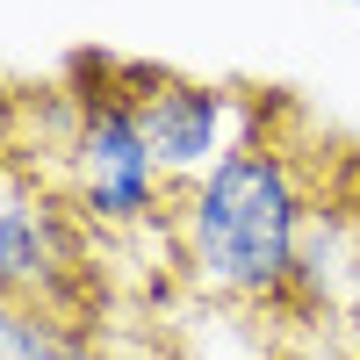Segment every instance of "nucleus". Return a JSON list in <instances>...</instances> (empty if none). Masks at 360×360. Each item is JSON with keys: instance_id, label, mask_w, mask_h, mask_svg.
I'll use <instances>...</instances> for the list:
<instances>
[{"instance_id": "obj_1", "label": "nucleus", "mask_w": 360, "mask_h": 360, "mask_svg": "<svg viewBox=\"0 0 360 360\" xmlns=\"http://www.w3.org/2000/svg\"><path fill=\"white\" fill-rule=\"evenodd\" d=\"M310 224V188L274 137H245L173 202L180 266L202 295L281 303L295 281V245Z\"/></svg>"}, {"instance_id": "obj_2", "label": "nucleus", "mask_w": 360, "mask_h": 360, "mask_svg": "<svg viewBox=\"0 0 360 360\" xmlns=\"http://www.w3.org/2000/svg\"><path fill=\"white\" fill-rule=\"evenodd\" d=\"M166 195V173L144 144V108L130 86H101L94 101L79 108V130H72V202L86 224H108V231H130L159 209Z\"/></svg>"}, {"instance_id": "obj_3", "label": "nucleus", "mask_w": 360, "mask_h": 360, "mask_svg": "<svg viewBox=\"0 0 360 360\" xmlns=\"http://www.w3.org/2000/svg\"><path fill=\"white\" fill-rule=\"evenodd\" d=\"M79 288V224L37 180L0 166V295L29 310H65Z\"/></svg>"}, {"instance_id": "obj_4", "label": "nucleus", "mask_w": 360, "mask_h": 360, "mask_svg": "<svg viewBox=\"0 0 360 360\" xmlns=\"http://www.w3.org/2000/svg\"><path fill=\"white\" fill-rule=\"evenodd\" d=\"M137 108H144V144H152V159H159V173L173 188H195L217 159H231L245 144V115H252V101L238 86L173 79V72Z\"/></svg>"}, {"instance_id": "obj_5", "label": "nucleus", "mask_w": 360, "mask_h": 360, "mask_svg": "<svg viewBox=\"0 0 360 360\" xmlns=\"http://www.w3.org/2000/svg\"><path fill=\"white\" fill-rule=\"evenodd\" d=\"M346 288H360V231L346 209H310L303 245H295V281L288 295L303 310H332Z\"/></svg>"}, {"instance_id": "obj_6", "label": "nucleus", "mask_w": 360, "mask_h": 360, "mask_svg": "<svg viewBox=\"0 0 360 360\" xmlns=\"http://www.w3.org/2000/svg\"><path fill=\"white\" fill-rule=\"evenodd\" d=\"M65 346H72L65 317L29 310V303H8V295H0V360H65Z\"/></svg>"}, {"instance_id": "obj_7", "label": "nucleus", "mask_w": 360, "mask_h": 360, "mask_svg": "<svg viewBox=\"0 0 360 360\" xmlns=\"http://www.w3.org/2000/svg\"><path fill=\"white\" fill-rule=\"evenodd\" d=\"M65 360H94V353H86V346H79V339H72V346H65Z\"/></svg>"}, {"instance_id": "obj_8", "label": "nucleus", "mask_w": 360, "mask_h": 360, "mask_svg": "<svg viewBox=\"0 0 360 360\" xmlns=\"http://www.w3.org/2000/svg\"><path fill=\"white\" fill-rule=\"evenodd\" d=\"M346 217H353V231H360V195H353V209H346Z\"/></svg>"}]
</instances>
